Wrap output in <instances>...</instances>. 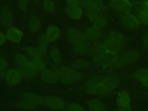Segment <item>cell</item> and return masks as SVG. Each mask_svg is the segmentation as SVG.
Returning a JSON list of instances; mask_svg holds the SVG:
<instances>
[{
    "mask_svg": "<svg viewBox=\"0 0 148 111\" xmlns=\"http://www.w3.org/2000/svg\"><path fill=\"white\" fill-rule=\"evenodd\" d=\"M116 58L117 56L116 54L106 52L99 57L94 59V62L97 65L100 66L106 67L111 66Z\"/></svg>",
    "mask_w": 148,
    "mask_h": 111,
    "instance_id": "6",
    "label": "cell"
},
{
    "mask_svg": "<svg viewBox=\"0 0 148 111\" xmlns=\"http://www.w3.org/2000/svg\"><path fill=\"white\" fill-rule=\"evenodd\" d=\"M0 22L5 27H9L13 22L12 12L10 8L7 6H3L0 10Z\"/></svg>",
    "mask_w": 148,
    "mask_h": 111,
    "instance_id": "7",
    "label": "cell"
},
{
    "mask_svg": "<svg viewBox=\"0 0 148 111\" xmlns=\"http://www.w3.org/2000/svg\"><path fill=\"white\" fill-rule=\"evenodd\" d=\"M31 62L35 69L43 71L45 69L46 65L45 62L42 60L40 57L32 58Z\"/></svg>",
    "mask_w": 148,
    "mask_h": 111,
    "instance_id": "34",
    "label": "cell"
},
{
    "mask_svg": "<svg viewBox=\"0 0 148 111\" xmlns=\"http://www.w3.org/2000/svg\"><path fill=\"white\" fill-rule=\"evenodd\" d=\"M117 103L120 107H126L130 106L131 98L126 91L121 92L117 98Z\"/></svg>",
    "mask_w": 148,
    "mask_h": 111,
    "instance_id": "19",
    "label": "cell"
},
{
    "mask_svg": "<svg viewBox=\"0 0 148 111\" xmlns=\"http://www.w3.org/2000/svg\"><path fill=\"white\" fill-rule=\"evenodd\" d=\"M5 75H6V73H5L3 71L2 72H0V76L1 78H5Z\"/></svg>",
    "mask_w": 148,
    "mask_h": 111,
    "instance_id": "48",
    "label": "cell"
},
{
    "mask_svg": "<svg viewBox=\"0 0 148 111\" xmlns=\"http://www.w3.org/2000/svg\"><path fill=\"white\" fill-rule=\"evenodd\" d=\"M119 111H131V108L130 106L126 107H120L119 108Z\"/></svg>",
    "mask_w": 148,
    "mask_h": 111,
    "instance_id": "45",
    "label": "cell"
},
{
    "mask_svg": "<svg viewBox=\"0 0 148 111\" xmlns=\"http://www.w3.org/2000/svg\"><path fill=\"white\" fill-rule=\"evenodd\" d=\"M41 79L46 84H54L59 80L58 75L51 70L45 69L41 73Z\"/></svg>",
    "mask_w": 148,
    "mask_h": 111,
    "instance_id": "11",
    "label": "cell"
},
{
    "mask_svg": "<svg viewBox=\"0 0 148 111\" xmlns=\"http://www.w3.org/2000/svg\"><path fill=\"white\" fill-rule=\"evenodd\" d=\"M42 6L45 10L47 12H52L55 8V3L50 0H45L42 2Z\"/></svg>",
    "mask_w": 148,
    "mask_h": 111,
    "instance_id": "37",
    "label": "cell"
},
{
    "mask_svg": "<svg viewBox=\"0 0 148 111\" xmlns=\"http://www.w3.org/2000/svg\"><path fill=\"white\" fill-rule=\"evenodd\" d=\"M50 55L53 61L56 64H60L62 61L61 54L59 49L56 47H53L50 50Z\"/></svg>",
    "mask_w": 148,
    "mask_h": 111,
    "instance_id": "28",
    "label": "cell"
},
{
    "mask_svg": "<svg viewBox=\"0 0 148 111\" xmlns=\"http://www.w3.org/2000/svg\"><path fill=\"white\" fill-rule=\"evenodd\" d=\"M133 77L136 80L141 82L144 78L148 76V69L142 68L137 70L132 74Z\"/></svg>",
    "mask_w": 148,
    "mask_h": 111,
    "instance_id": "33",
    "label": "cell"
},
{
    "mask_svg": "<svg viewBox=\"0 0 148 111\" xmlns=\"http://www.w3.org/2000/svg\"><path fill=\"white\" fill-rule=\"evenodd\" d=\"M40 27V22L39 20L35 16L30 18L28 23V28L31 32H36Z\"/></svg>",
    "mask_w": 148,
    "mask_h": 111,
    "instance_id": "25",
    "label": "cell"
},
{
    "mask_svg": "<svg viewBox=\"0 0 148 111\" xmlns=\"http://www.w3.org/2000/svg\"><path fill=\"white\" fill-rule=\"evenodd\" d=\"M86 36L90 39L95 40L99 39L102 35L101 31L99 28L96 27H88L86 30Z\"/></svg>",
    "mask_w": 148,
    "mask_h": 111,
    "instance_id": "22",
    "label": "cell"
},
{
    "mask_svg": "<svg viewBox=\"0 0 148 111\" xmlns=\"http://www.w3.org/2000/svg\"><path fill=\"white\" fill-rule=\"evenodd\" d=\"M15 61L19 65V67L34 66L31 61L28 60L24 55L19 54L15 57Z\"/></svg>",
    "mask_w": 148,
    "mask_h": 111,
    "instance_id": "24",
    "label": "cell"
},
{
    "mask_svg": "<svg viewBox=\"0 0 148 111\" xmlns=\"http://www.w3.org/2000/svg\"><path fill=\"white\" fill-rule=\"evenodd\" d=\"M44 103L49 108L55 110H62L65 106V102L61 98L49 95L44 98Z\"/></svg>",
    "mask_w": 148,
    "mask_h": 111,
    "instance_id": "3",
    "label": "cell"
},
{
    "mask_svg": "<svg viewBox=\"0 0 148 111\" xmlns=\"http://www.w3.org/2000/svg\"><path fill=\"white\" fill-rule=\"evenodd\" d=\"M66 10L68 16L73 20L80 19L83 14L82 9L79 6H68Z\"/></svg>",
    "mask_w": 148,
    "mask_h": 111,
    "instance_id": "18",
    "label": "cell"
},
{
    "mask_svg": "<svg viewBox=\"0 0 148 111\" xmlns=\"http://www.w3.org/2000/svg\"><path fill=\"white\" fill-rule=\"evenodd\" d=\"M88 19L92 22L94 27L97 28H103L108 24L107 20L102 15L99 14L97 12L87 10L86 12Z\"/></svg>",
    "mask_w": 148,
    "mask_h": 111,
    "instance_id": "5",
    "label": "cell"
},
{
    "mask_svg": "<svg viewBox=\"0 0 148 111\" xmlns=\"http://www.w3.org/2000/svg\"><path fill=\"white\" fill-rule=\"evenodd\" d=\"M66 3L68 4V6H78L80 1L78 0H68L66 1Z\"/></svg>",
    "mask_w": 148,
    "mask_h": 111,
    "instance_id": "42",
    "label": "cell"
},
{
    "mask_svg": "<svg viewBox=\"0 0 148 111\" xmlns=\"http://www.w3.org/2000/svg\"><path fill=\"white\" fill-rule=\"evenodd\" d=\"M73 51L75 54L79 55L86 54L88 51V47L85 42H83L79 44L73 45Z\"/></svg>",
    "mask_w": 148,
    "mask_h": 111,
    "instance_id": "27",
    "label": "cell"
},
{
    "mask_svg": "<svg viewBox=\"0 0 148 111\" xmlns=\"http://www.w3.org/2000/svg\"><path fill=\"white\" fill-rule=\"evenodd\" d=\"M5 79L7 84L10 86H14L17 85L21 82L23 76L19 70L12 68L6 72Z\"/></svg>",
    "mask_w": 148,
    "mask_h": 111,
    "instance_id": "4",
    "label": "cell"
},
{
    "mask_svg": "<svg viewBox=\"0 0 148 111\" xmlns=\"http://www.w3.org/2000/svg\"><path fill=\"white\" fill-rule=\"evenodd\" d=\"M48 40L46 35H41L39 38V48L43 52L47 50L48 47Z\"/></svg>",
    "mask_w": 148,
    "mask_h": 111,
    "instance_id": "36",
    "label": "cell"
},
{
    "mask_svg": "<svg viewBox=\"0 0 148 111\" xmlns=\"http://www.w3.org/2000/svg\"><path fill=\"white\" fill-rule=\"evenodd\" d=\"M107 51L106 50L104 46H98L94 48L91 51V55L93 57L94 60L99 57V56H102V54L106 53Z\"/></svg>",
    "mask_w": 148,
    "mask_h": 111,
    "instance_id": "35",
    "label": "cell"
},
{
    "mask_svg": "<svg viewBox=\"0 0 148 111\" xmlns=\"http://www.w3.org/2000/svg\"><path fill=\"white\" fill-rule=\"evenodd\" d=\"M143 12L147 14L148 15V4L145 3V5L143 6Z\"/></svg>",
    "mask_w": 148,
    "mask_h": 111,
    "instance_id": "46",
    "label": "cell"
},
{
    "mask_svg": "<svg viewBox=\"0 0 148 111\" xmlns=\"http://www.w3.org/2000/svg\"><path fill=\"white\" fill-rule=\"evenodd\" d=\"M68 111H84L83 107L77 103H71L67 107Z\"/></svg>",
    "mask_w": 148,
    "mask_h": 111,
    "instance_id": "38",
    "label": "cell"
},
{
    "mask_svg": "<svg viewBox=\"0 0 148 111\" xmlns=\"http://www.w3.org/2000/svg\"><path fill=\"white\" fill-rule=\"evenodd\" d=\"M106 76H96L91 77L85 83V90L102 85L103 82L106 79Z\"/></svg>",
    "mask_w": 148,
    "mask_h": 111,
    "instance_id": "17",
    "label": "cell"
},
{
    "mask_svg": "<svg viewBox=\"0 0 148 111\" xmlns=\"http://www.w3.org/2000/svg\"><path fill=\"white\" fill-rule=\"evenodd\" d=\"M139 20L144 24L148 25V15L143 12H139L138 14Z\"/></svg>",
    "mask_w": 148,
    "mask_h": 111,
    "instance_id": "39",
    "label": "cell"
},
{
    "mask_svg": "<svg viewBox=\"0 0 148 111\" xmlns=\"http://www.w3.org/2000/svg\"><path fill=\"white\" fill-rule=\"evenodd\" d=\"M6 38L11 42L14 43H20L23 37V32L15 27H11L6 31Z\"/></svg>",
    "mask_w": 148,
    "mask_h": 111,
    "instance_id": "8",
    "label": "cell"
},
{
    "mask_svg": "<svg viewBox=\"0 0 148 111\" xmlns=\"http://www.w3.org/2000/svg\"><path fill=\"white\" fill-rule=\"evenodd\" d=\"M145 3H147V4H148V1H146V2H145Z\"/></svg>",
    "mask_w": 148,
    "mask_h": 111,
    "instance_id": "49",
    "label": "cell"
},
{
    "mask_svg": "<svg viewBox=\"0 0 148 111\" xmlns=\"http://www.w3.org/2000/svg\"><path fill=\"white\" fill-rule=\"evenodd\" d=\"M25 50L27 53L28 55L32 57V58L40 57L43 54V51L39 48H37L35 47L28 46L26 47Z\"/></svg>",
    "mask_w": 148,
    "mask_h": 111,
    "instance_id": "32",
    "label": "cell"
},
{
    "mask_svg": "<svg viewBox=\"0 0 148 111\" xmlns=\"http://www.w3.org/2000/svg\"><path fill=\"white\" fill-rule=\"evenodd\" d=\"M88 108L90 111H105V106L97 99L90 100L87 103Z\"/></svg>",
    "mask_w": 148,
    "mask_h": 111,
    "instance_id": "21",
    "label": "cell"
},
{
    "mask_svg": "<svg viewBox=\"0 0 148 111\" xmlns=\"http://www.w3.org/2000/svg\"><path fill=\"white\" fill-rule=\"evenodd\" d=\"M66 35L68 39L73 45L84 42V35L76 28L69 29L67 31Z\"/></svg>",
    "mask_w": 148,
    "mask_h": 111,
    "instance_id": "9",
    "label": "cell"
},
{
    "mask_svg": "<svg viewBox=\"0 0 148 111\" xmlns=\"http://www.w3.org/2000/svg\"><path fill=\"white\" fill-rule=\"evenodd\" d=\"M89 65L88 62L82 58H79L77 60H75L72 62V66L75 69H84L87 68Z\"/></svg>",
    "mask_w": 148,
    "mask_h": 111,
    "instance_id": "30",
    "label": "cell"
},
{
    "mask_svg": "<svg viewBox=\"0 0 148 111\" xmlns=\"http://www.w3.org/2000/svg\"><path fill=\"white\" fill-rule=\"evenodd\" d=\"M80 3L88 10L98 12L103 7V2L100 0H83Z\"/></svg>",
    "mask_w": 148,
    "mask_h": 111,
    "instance_id": "12",
    "label": "cell"
},
{
    "mask_svg": "<svg viewBox=\"0 0 148 111\" xmlns=\"http://www.w3.org/2000/svg\"><path fill=\"white\" fill-rule=\"evenodd\" d=\"M88 93L93 94V95H102V94H107L111 91L105 88L102 85L97 86L95 87L87 89L86 90Z\"/></svg>",
    "mask_w": 148,
    "mask_h": 111,
    "instance_id": "26",
    "label": "cell"
},
{
    "mask_svg": "<svg viewBox=\"0 0 148 111\" xmlns=\"http://www.w3.org/2000/svg\"><path fill=\"white\" fill-rule=\"evenodd\" d=\"M119 84V80L117 77L114 76L106 77L103 82L102 86L105 88L112 90V89L116 88Z\"/></svg>",
    "mask_w": 148,
    "mask_h": 111,
    "instance_id": "20",
    "label": "cell"
},
{
    "mask_svg": "<svg viewBox=\"0 0 148 111\" xmlns=\"http://www.w3.org/2000/svg\"><path fill=\"white\" fill-rule=\"evenodd\" d=\"M17 5L21 10H27L28 6V1L27 0H20L17 2Z\"/></svg>",
    "mask_w": 148,
    "mask_h": 111,
    "instance_id": "40",
    "label": "cell"
},
{
    "mask_svg": "<svg viewBox=\"0 0 148 111\" xmlns=\"http://www.w3.org/2000/svg\"><path fill=\"white\" fill-rule=\"evenodd\" d=\"M23 99L27 101L35 106L44 103V98L39 95L32 92H26L23 95Z\"/></svg>",
    "mask_w": 148,
    "mask_h": 111,
    "instance_id": "16",
    "label": "cell"
},
{
    "mask_svg": "<svg viewBox=\"0 0 148 111\" xmlns=\"http://www.w3.org/2000/svg\"><path fill=\"white\" fill-rule=\"evenodd\" d=\"M142 43L145 47H148V32L144 35L142 39Z\"/></svg>",
    "mask_w": 148,
    "mask_h": 111,
    "instance_id": "44",
    "label": "cell"
},
{
    "mask_svg": "<svg viewBox=\"0 0 148 111\" xmlns=\"http://www.w3.org/2000/svg\"><path fill=\"white\" fill-rule=\"evenodd\" d=\"M109 38L118 41L121 45L124 43L125 41L124 36L120 32L115 30H111L109 32Z\"/></svg>",
    "mask_w": 148,
    "mask_h": 111,
    "instance_id": "29",
    "label": "cell"
},
{
    "mask_svg": "<svg viewBox=\"0 0 148 111\" xmlns=\"http://www.w3.org/2000/svg\"><path fill=\"white\" fill-rule=\"evenodd\" d=\"M19 71L20 72L23 77L25 78H31L35 75L36 71L34 66H24L19 67Z\"/></svg>",
    "mask_w": 148,
    "mask_h": 111,
    "instance_id": "23",
    "label": "cell"
},
{
    "mask_svg": "<svg viewBox=\"0 0 148 111\" xmlns=\"http://www.w3.org/2000/svg\"><path fill=\"white\" fill-rule=\"evenodd\" d=\"M7 67V62L6 60L0 56V72L3 71Z\"/></svg>",
    "mask_w": 148,
    "mask_h": 111,
    "instance_id": "41",
    "label": "cell"
},
{
    "mask_svg": "<svg viewBox=\"0 0 148 111\" xmlns=\"http://www.w3.org/2000/svg\"><path fill=\"white\" fill-rule=\"evenodd\" d=\"M103 46L107 52L114 54L117 53L121 48V44L120 42L110 38H108L105 40Z\"/></svg>",
    "mask_w": 148,
    "mask_h": 111,
    "instance_id": "13",
    "label": "cell"
},
{
    "mask_svg": "<svg viewBox=\"0 0 148 111\" xmlns=\"http://www.w3.org/2000/svg\"><path fill=\"white\" fill-rule=\"evenodd\" d=\"M16 105L18 108L24 110H31L36 107L33 104L24 99L18 101L16 103Z\"/></svg>",
    "mask_w": 148,
    "mask_h": 111,
    "instance_id": "31",
    "label": "cell"
},
{
    "mask_svg": "<svg viewBox=\"0 0 148 111\" xmlns=\"http://www.w3.org/2000/svg\"><path fill=\"white\" fill-rule=\"evenodd\" d=\"M60 35L61 31L58 27L50 25L47 28L46 36L49 42L51 43L57 41L60 38Z\"/></svg>",
    "mask_w": 148,
    "mask_h": 111,
    "instance_id": "14",
    "label": "cell"
},
{
    "mask_svg": "<svg viewBox=\"0 0 148 111\" xmlns=\"http://www.w3.org/2000/svg\"><path fill=\"white\" fill-rule=\"evenodd\" d=\"M58 75L61 82L65 85L72 84L84 77L83 73L69 66L61 67Z\"/></svg>",
    "mask_w": 148,
    "mask_h": 111,
    "instance_id": "1",
    "label": "cell"
},
{
    "mask_svg": "<svg viewBox=\"0 0 148 111\" xmlns=\"http://www.w3.org/2000/svg\"><path fill=\"white\" fill-rule=\"evenodd\" d=\"M6 36L1 31H0V47L2 46L6 41Z\"/></svg>",
    "mask_w": 148,
    "mask_h": 111,
    "instance_id": "43",
    "label": "cell"
},
{
    "mask_svg": "<svg viewBox=\"0 0 148 111\" xmlns=\"http://www.w3.org/2000/svg\"><path fill=\"white\" fill-rule=\"evenodd\" d=\"M140 82L143 83V84H144L145 86L148 87V76H147L145 78H144Z\"/></svg>",
    "mask_w": 148,
    "mask_h": 111,
    "instance_id": "47",
    "label": "cell"
},
{
    "mask_svg": "<svg viewBox=\"0 0 148 111\" xmlns=\"http://www.w3.org/2000/svg\"><path fill=\"white\" fill-rule=\"evenodd\" d=\"M109 5L113 9L120 12H128L132 8V4L126 0H113L109 2Z\"/></svg>",
    "mask_w": 148,
    "mask_h": 111,
    "instance_id": "10",
    "label": "cell"
},
{
    "mask_svg": "<svg viewBox=\"0 0 148 111\" xmlns=\"http://www.w3.org/2000/svg\"><path fill=\"white\" fill-rule=\"evenodd\" d=\"M139 56V54L135 51L127 52L121 56L117 57L114 62L110 66L112 68L118 69L126 66L136 61Z\"/></svg>",
    "mask_w": 148,
    "mask_h": 111,
    "instance_id": "2",
    "label": "cell"
},
{
    "mask_svg": "<svg viewBox=\"0 0 148 111\" xmlns=\"http://www.w3.org/2000/svg\"><path fill=\"white\" fill-rule=\"evenodd\" d=\"M122 22L125 27L130 29L136 28L139 24L138 19L130 13H127L122 17Z\"/></svg>",
    "mask_w": 148,
    "mask_h": 111,
    "instance_id": "15",
    "label": "cell"
}]
</instances>
